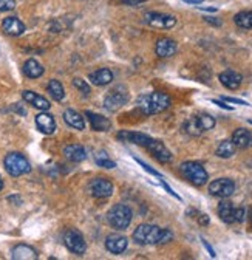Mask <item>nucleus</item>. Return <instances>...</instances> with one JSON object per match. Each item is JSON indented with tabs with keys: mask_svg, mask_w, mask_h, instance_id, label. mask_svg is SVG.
<instances>
[{
	"mask_svg": "<svg viewBox=\"0 0 252 260\" xmlns=\"http://www.w3.org/2000/svg\"><path fill=\"white\" fill-rule=\"evenodd\" d=\"M64 243L68 251H71L76 255H82L87 249V243L84 236L78 230H68L64 234Z\"/></svg>",
	"mask_w": 252,
	"mask_h": 260,
	"instance_id": "obj_7",
	"label": "nucleus"
},
{
	"mask_svg": "<svg viewBox=\"0 0 252 260\" xmlns=\"http://www.w3.org/2000/svg\"><path fill=\"white\" fill-rule=\"evenodd\" d=\"M2 28L10 36H20L25 31V25L17 17H7L2 22Z\"/></svg>",
	"mask_w": 252,
	"mask_h": 260,
	"instance_id": "obj_20",
	"label": "nucleus"
},
{
	"mask_svg": "<svg viewBox=\"0 0 252 260\" xmlns=\"http://www.w3.org/2000/svg\"><path fill=\"white\" fill-rule=\"evenodd\" d=\"M85 116L90 121L93 130H96V132H109V130L112 128L110 119L105 118V116H102V115H99V113H93V112L87 110L85 112Z\"/></svg>",
	"mask_w": 252,
	"mask_h": 260,
	"instance_id": "obj_14",
	"label": "nucleus"
},
{
	"mask_svg": "<svg viewBox=\"0 0 252 260\" xmlns=\"http://www.w3.org/2000/svg\"><path fill=\"white\" fill-rule=\"evenodd\" d=\"M183 2H186V4H194V5H198V4H201L203 0H183Z\"/></svg>",
	"mask_w": 252,
	"mask_h": 260,
	"instance_id": "obj_43",
	"label": "nucleus"
},
{
	"mask_svg": "<svg viewBox=\"0 0 252 260\" xmlns=\"http://www.w3.org/2000/svg\"><path fill=\"white\" fill-rule=\"evenodd\" d=\"M36 125L39 128V132L45 134V135H51L56 130V121L53 118V115L42 112L36 116Z\"/></svg>",
	"mask_w": 252,
	"mask_h": 260,
	"instance_id": "obj_16",
	"label": "nucleus"
},
{
	"mask_svg": "<svg viewBox=\"0 0 252 260\" xmlns=\"http://www.w3.org/2000/svg\"><path fill=\"white\" fill-rule=\"evenodd\" d=\"M16 8V0H0V11H13Z\"/></svg>",
	"mask_w": 252,
	"mask_h": 260,
	"instance_id": "obj_34",
	"label": "nucleus"
},
{
	"mask_svg": "<svg viewBox=\"0 0 252 260\" xmlns=\"http://www.w3.org/2000/svg\"><path fill=\"white\" fill-rule=\"evenodd\" d=\"M201 242H203V245H204V248H206V249L209 251V254H210V257H215L217 254H215V251H213V248H212V246H210V245H209V243H207V242H206V240H204L203 237H201Z\"/></svg>",
	"mask_w": 252,
	"mask_h": 260,
	"instance_id": "obj_39",
	"label": "nucleus"
},
{
	"mask_svg": "<svg viewBox=\"0 0 252 260\" xmlns=\"http://www.w3.org/2000/svg\"><path fill=\"white\" fill-rule=\"evenodd\" d=\"M178 47H176V42L172 41V39H167V38H163L156 42L155 45V51H156V56L160 57H170L176 53Z\"/></svg>",
	"mask_w": 252,
	"mask_h": 260,
	"instance_id": "obj_17",
	"label": "nucleus"
},
{
	"mask_svg": "<svg viewBox=\"0 0 252 260\" xmlns=\"http://www.w3.org/2000/svg\"><path fill=\"white\" fill-rule=\"evenodd\" d=\"M209 192L213 197L228 199L235 192V183L229 178H218L209 184Z\"/></svg>",
	"mask_w": 252,
	"mask_h": 260,
	"instance_id": "obj_8",
	"label": "nucleus"
},
{
	"mask_svg": "<svg viewBox=\"0 0 252 260\" xmlns=\"http://www.w3.org/2000/svg\"><path fill=\"white\" fill-rule=\"evenodd\" d=\"M22 98L28 104H31L33 107H36V109H39L42 112H47L51 107V104H50V101L47 100V98H44V96H41V94H38L34 91H31V90H25L22 93Z\"/></svg>",
	"mask_w": 252,
	"mask_h": 260,
	"instance_id": "obj_12",
	"label": "nucleus"
},
{
	"mask_svg": "<svg viewBox=\"0 0 252 260\" xmlns=\"http://www.w3.org/2000/svg\"><path fill=\"white\" fill-rule=\"evenodd\" d=\"M232 143L238 149H249L252 147V132L246 128H237L232 134Z\"/></svg>",
	"mask_w": 252,
	"mask_h": 260,
	"instance_id": "obj_19",
	"label": "nucleus"
},
{
	"mask_svg": "<svg viewBox=\"0 0 252 260\" xmlns=\"http://www.w3.org/2000/svg\"><path fill=\"white\" fill-rule=\"evenodd\" d=\"M127 101H129V91H127V88H125L124 85H116L104 98V107L107 110H110V112H116L122 106L127 104Z\"/></svg>",
	"mask_w": 252,
	"mask_h": 260,
	"instance_id": "obj_6",
	"label": "nucleus"
},
{
	"mask_svg": "<svg viewBox=\"0 0 252 260\" xmlns=\"http://www.w3.org/2000/svg\"><path fill=\"white\" fill-rule=\"evenodd\" d=\"M206 22H209V23H212V25H215V26H220V25H222V22H220V20H215V17H206Z\"/></svg>",
	"mask_w": 252,
	"mask_h": 260,
	"instance_id": "obj_42",
	"label": "nucleus"
},
{
	"mask_svg": "<svg viewBox=\"0 0 252 260\" xmlns=\"http://www.w3.org/2000/svg\"><path fill=\"white\" fill-rule=\"evenodd\" d=\"M47 90L50 93V96L53 98L54 101H62L65 98V90H64V85H62L59 81L56 79H51L47 85Z\"/></svg>",
	"mask_w": 252,
	"mask_h": 260,
	"instance_id": "obj_27",
	"label": "nucleus"
},
{
	"mask_svg": "<svg viewBox=\"0 0 252 260\" xmlns=\"http://www.w3.org/2000/svg\"><path fill=\"white\" fill-rule=\"evenodd\" d=\"M223 101H226V103H231V104H238V106H249L246 101H243V100H238V98H229V96H223Z\"/></svg>",
	"mask_w": 252,
	"mask_h": 260,
	"instance_id": "obj_36",
	"label": "nucleus"
},
{
	"mask_svg": "<svg viewBox=\"0 0 252 260\" xmlns=\"http://www.w3.org/2000/svg\"><path fill=\"white\" fill-rule=\"evenodd\" d=\"M88 79L91 81L93 85L102 87V85H107V84H110L113 81V73L109 69H99L94 73H90Z\"/></svg>",
	"mask_w": 252,
	"mask_h": 260,
	"instance_id": "obj_22",
	"label": "nucleus"
},
{
	"mask_svg": "<svg viewBox=\"0 0 252 260\" xmlns=\"http://www.w3.org/2000/svg\"><path fill=\"white\" fill-rule=\"evenodd\" d=\"M44 67L36 60V59H28L25 63H23V73L26 78L29 79H38L44 75Z\"/></svg>",
	"mask_w": 252,
	"mask_h": 260,
	"instance_id": "obj_23",
	"label": "nucleus"
},
{
	"mask_svg": "<svg viewBox=\"0 0 252 260\" xmlns=\"http://www.w3.org/2000/svg\"><path fill=\"white\" fill-rule=\"evenodd\" d=\"M133 240L139 245H163L173 240V233L156 224H139L135 233Z\"/></svg>",
	"mask_w": 252,
	"mask_h": 260,
	"instance_id": "obj_1",
	"label": "nucleus"
},
{
	"mask_svg": "<svg viewBox=\"0 0 252 260\" xmlns=\"http://www.w3.org/2000/svg\"><path fill=\"white\" fill-rule=\"evenodd\" d=\"M235 144L232 143V140H225L218 144L217 147V156L220 158H231L235 153Z\"/></svg>",
	"mask_w": 252,
	"mask_h": 260,
	"instance_id": "obj_28",
	"label": "nucleus"
},
{
	"mask_svg": "<svg viewBox=\"0 0 252 260\" xmlns=\"http://www.w3.org/2000/svg\"><path fill=\"white\" fill-rule=\"evenodd\" d=\"M96 165L101 166V168H104V169H113V168H116V162L112 161V159L107 156L105 152H99V153L96 155Z\"/></svg>",
	"mask_w": 252,
	"mask_h": 260,
	"instance_id": "obj_32",
	"label": "nucleus"
},
{
	"mask_svg": "<svg viewBox=\"0 0 252 260\" xmlns=\"http://www.w3.org/2000/svg\"><path fill=\"white\" fill-rule=\"evenodd\" d=\"M73 85H75L79 91H82L85 96H88V94H90V91H91L90 85H88L84 79H81V78H75V79H73Z\"/></svg>",
	"mask_w": 252,
	"mask_h": 260,
	"instance_id": "obj_33",
	"label": "nucleus"
},
{
	"mask_svg": "<svg viewBox=\"0 0 252 260\" xmlns=\"http://www.w3.org/2000/svg\"><path fill=\"white\" fill-rule=\"evenodd\" d=\"M234 22L238 28L250 29L252 28V11H240L238 14H235Z\"/></svg>",
	"mask_w": 252,
	"mask_h": 260,
	"instance_id": "obj_29",
	"label": "nucleus"
},
{
	"mask_svg": "<svg viewBox=\"0 0 252 260\" xmlns=\"http://www.w3.org/2000/svg\"><path fill=\"white\" fill-rule=\"evenodd\" d=\"M90 193L96 199H109L113 193V183L107 178H96L88 186Z\"/></svg>",
	"mask_w": 252,
	"mask_h": 260,
	"instance_id": "obj_10",
	"label": "nucleus"
},
{
	"mask_svg": "<svg viewBox=\"0 0 252 260\" xmlns=\"http://www.w3.org/2000/svg\"><path fill=\"white\" fill-rule=\"evenodd\" d=\"M4 165H5L7 172L11 177H20V175H25L31 171L29 161L22 153H17V152L8 153L4 159Z\"/></svg>",
	"mask_w": 252,
	"mask_h": 260,
	"instance_id": "obj_5",
	"label": "nucleus"
},
{
	"mask_svg": "<svg viewBox=\"0 0 252 260\" xmlns=\"http://www.w3.org/2000/svg\"><path fill=\"white\" fill-rule=\"evenodd\" d=\"M64 121L73 127V128H78V130H84L85 128V119L81 113H78L76 110L73 109H67L64 112Z\"/></svg>",
	"mask_w": 252,
	"mask_h": 260,
	"instance_id": "obj_24",
	"label": "nucleus"
},
{
	"mask_svg": "<svg viewBox=\"0 0 252 260\" xmlns=\"http://www.w3.org/2000/svg\"><path fill=\"white\" fill-rule=\"evenodd\" d=\"M64 155L73 161V162H81L85 159V149L81 146V144H70V146H65L64 147Z\"/></svg>",
	"mask_w": 252,
	"mask_h": 260,
	"instance_id": "obj_26",
	"label": "nucleus"
},
{
	"mask_svg": "<svg viewBox=\"0 0 252 260\" xmlns=\"http://www.w3.org/2000/svg\"><path fill=\"white\" fill-rule=\"evenodd\" d=\"M146 149L158 159L160 162H170L172 161V153H170V150L161 143V141H158V140H150L149 141V144L146 146Z\"/></svg>",
	"mask_w": 252,
	"mask_h": 260,
	"instance_id": "obj_11",
	"label": "nucleus"
},
{
	"mask_svg": "<svg viewBox=\"0 0 252 260\" xmlns=\"http://www.w3.org/2000/svg\"><path fill=\"white\" fill-rule=\"evenodd\" d=\"M127 245H129L127 239L119 234H110L105 239V248L112 254H122L125 249H127Z\"/></svg>",
	"mask_w": 252,
	"mask_h": 260,
	"instance_id": "obj_15",
	"label": "nucleus"
},
{
	"mask_svg": "<svg viewBox=\"0 0 252 260\" xmlns=\"http://www.w3.org/2000/svg\"><path fill=\"white\" fill-rule=\"evenodd\" d=\"M146 23H149L153 28H163V29H170L176 25V19L173 16L169 14H163V13H147L144 16Z\"/></svg>",
	"mask_w": 252,
	"mask_h": 260,
	"instance_id": "obj_9",
	"label": "nucleus"
},
{
	"mask_svg": "<svg viewBox=\"0 0 252 260\" xmlns=\"http://www.w3.org/2000/svg\"><path fill=\"white\" fill-rule=\"evenodd\" d=\"M212 103H213V104H217V106H220V107H222V109H226V110H232V107H231V106H226V104H225L223 101H217V100H213Z\"/></svg>",
	"mask_w": 252,
	"mask_h": 260,
	"instance_id": "obj_40",
	"label": "nucleus"
},
{
	"mask_svg": "<svg viewBox=\"0 0 252 260\" xmlns=\"http://www.w3.org/2000/svg\"><path fill=\"white\" fill-rule=\"evenodd\" d=\"M121 2L124 4V5H130V7H136V5H141V4H144L146 0H121Z\"/></svg>",
	"mask_w": 252,
	"mask_h": 260,
	"instance_id": "obj_38",
	"label": "nucleus"
},
{
	"mask_svg": "<svg viewBox=\"0 0 252 260\" xmlns=\"http://www.w3.org/2000/svg\"><path fill=\"white\" fill-rule=\"evenodd\" d=\"M184 130H186V134L189 135H192V137H198L203 134V130L197 121V116H192V118H189L186 122H184Z\"/></svg>",
	"mask_w": 252,
	"mask_h": 260,
	"instance_id": "obj_30",
	"label": "nucleus"
},
{
	"mask_svg": "<svg viewBox=\"0 0 252 260\" xmlns=\"http://www.w3.org/2000/svg\"><path fill=\"white\" fill-rule=\"evenodd\" d=\"M197 121H198L203 132H207V130H212L215 127V118H212L210 115L201 113V115L197 116Z\"/></svg>",
	"mask_w": 252,
	"mask_h": 260,
	"instance_id": "obj_31",
	"label": "nucleus"
},
{
	"mask_svg": "<svg viewBox=\"0 0 252 260\" xmlns=\"http://www.w3.org/2000/svg\"><path fill=\"white\" fill-rule=\"evenodd\" d=\"M181 174L195 186H204L209 180L206 169L197 161H186L181 165Z\"/></svg>",
	"mask_w": 252,
	"mask_h": 260,
	"instance_id": "obj_4",
	"label": "nucleus"
},
{
	"mask_svg": "<svg viewBox=\"0 0 252 260\" xmlns=\"http://www.w3.org/2000/svg\"><path fill=\"white\" fill-rule=\"evenodd\" d=\"M4 189V180H2V177H0V190Z\"/></svg>",
	"mask_w": 252,
	"mask_h": 260,
	"instance_id": "obj_44",
	"label": "nucleus"
},
{
	"mask_svg": "<svg viewBox=\"0 0 252 260\" xmlns=\"http://www.w3.org/2000/svg\"><path fill=\"white\" fill-rule=\"evenodd\" d=\"M11 257L14 260H36L38 252L34 248H31L28 245H17L11 251Z\"/></svg>",
	"mask_w": 252,
	"mask_h": 260,
	"instance_id": "obj_21",
	"label": "nucleus"
},
{
	"mask_svg": "<svg viewBox=\"0 0 252 260\" xmlns=\"http://www.w3.org/2000/svg\"><path fill=\"white\" fill-rule=\"evenodd\" d=\"M135 159H136V162H138V165H139V166H141V168H142L144 171H147L149 174H152V175H155V177H158V178H163V177H161V174H160L158 171L152 169V168H150L149 165H146L144 161H141V159H138V158H135Z\"/></svg>",
	"mask_w": 252,
	"mask_h": 260,
	"instance_id": "obj_35",
	"label": "nucleus"
},
{
	"mask_svg": "<svg viewBox=\"0 0 252 260\" xmlns=\"http://www.w3.org/2000/svg\"><path fill=\"white\" fill-rule=\"evenodd\" d=\"M235 211L237 208H234L231 202H222L218 205V215L225 223H235Z\"/></svg>",
	"mask_w": 252,
	"mask_h": 260,
	"instance_id": "obj_25",
	"label": "nucleus"
},
{
	"mask_svg": "<svg viewBox=\"0 0 252 260\" xmlns=\"http://www.w3.org/2000/svg\"><path fill=\"white\" fill-rule=\"evenodd\" d=\"M198 223H200V224H203V226H204V224H207V223H209V217H207V215H204V214H201V215L198 217Z\"/></svg>",
	"mask_w": 252,
	"mask_h": 260,
	"instance_id": "obj_41",
	"label": "nucleus"
},
{
	"mask_svg": "<svg viewBox=\"0 0 252 260\" xmlns=\"http://www.w3.org/2000/svg\"><path fill=\"white\" fill-rule=\"evenodd\" d=\"M118 140H121V141H124V143H132V144L146 147L152 138H150L149 135H144V134H139V132H130V130H122V132L118 134Z\"/></svg>",
	"mask_w": 252,
	"mask_h": 260,
	"instance_id": "obj_13",
	"label": "nucleus"
},
{
	"mask_svg": "<svg viewBox=\"0 0 252 260\" xmlns=\"http://www.w3.org/2000/svg\"><path fill=\"white\" fill-rule=\"evenodd\" d=\"M132 209L127 205H115L107 214V220L115 230H127L132 223Z\"/></svg>",
	"mask_w": 252,
	"mask_h": 260,
	"instance_id": "obj_3",
	"label": "nucleus"
},
{
	"mask_svg": "<svg viewBox=\"0 0 252 260\" xmlns=\"http://www.w3.org/2000/svg\"><path fill=\"white\" fill-rule=\"evenodd\" d=\"M249 122H250V124H252V119H250V121H249Z\"/></svg>",
	"mask_w": 252,
	"mask_h": 260,
	"instance_id": "obj_45",
	"label": "nucleus"
},
{
	"mask_svg": "<svg viewBox=\"0 0 252 260\" xmlns=\"http://www.w3.org/2000/svg\"><path fill=\"white\" fill-rule=\"evenodd\" d=\"M136 106L144 115H156L170 107V98L163 91H153L139 96Z\"/></svg>",
	"mask_w": 252,
	"mask_h": 260,
	"instance_id": "obj_2",
	"label": "nucleus"
},
{
	"mask_svg": "<svg viewBox=\"0 0 252 260\" xmlns=\"http://www.w3.org/2000/svg\"><path fill=\"white\" fill-rule=\"evenodd\" d=\"M220 82L229 90H237L243 82V76L234 70H226L223 73H220Z\"/></svg>",
	"mask_w": 252,
	"mask_h": 260,
	"instance_id": "obj_18",
	"label": "nucleus"
},
{
	"mask_svg": "<svg viewBox=\"0 0 252 260\" xmlns=\"http://www.w3.org/2000/svg\"><path fill=\"white\" fill-rule=\"evenodd\" d=\"M161 183H163L164 189H166V190H167V192H169V193L172 195V197H175L176 200H181V197H179V195H178L176 192H173V189H172V187H170V186H169V184H167V183H166V181H164L163 178H161Z\"/></svg>",
	"mask_w": 252,
	"mask_h": 260,
	"instance_id": "obj_37",
	"label": "nucleus"
}]
</instances>
